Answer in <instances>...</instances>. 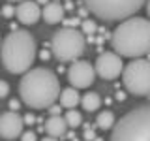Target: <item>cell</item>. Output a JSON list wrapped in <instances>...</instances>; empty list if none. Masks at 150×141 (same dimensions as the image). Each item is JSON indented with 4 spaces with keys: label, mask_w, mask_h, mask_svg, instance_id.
<instances>
[{
    "label": "cell",
    "mask_w": 150,
    "mask_h": 141,
    "mask_svg": "<svg viewBox=\"0 0 150 141\" xmlns=\"http://www.w3.org/2000/svg\"><path fill=\"white\" fill-rule=\"evenodd\" d=\"M60 81L47 68H32L19 83V96L32 109H49L60 98Z\"/></svg>",
    "instance_id": "cell-1"
},
{
    "label": "cell",
    "mask_w": 150,
    "mask_h": 141,
    "mask_svg": "<svg viewBox=\"0 0 150 141\" xmlns=\"http://www.w3.org/2000/svg\"><path fill=\"white\" fill-rule=\"evenodd\" d=\"M111 47L120 56L143 58L150 53V21L144 17L122 21L111 34Z\"/></svg>",
    "instance_id": "cell-2"
},
{
    "label": "cell",
    "mask_w": 150,
    "mask_h": 141,
    "mask_svg": "<svg viewBox=\"0 0 150 141\" xmlns=\"http://www.w3.org/2000/svg\"><path fill=\"white\" fill-rule=\"evenodd\" d=\"M0 60L9 73H23L32 70L36 60V40L28 30H13L2 40Z\"/></svg>",
    "instance_id": "cell-3"
},
{
    "label": "cell",
    "mask_w": 150,
    "mask_h": 141,
    "mask_svg": "<svg viewBox=\"0 0 150 141\" xmlns=\"http://www.w3.org/2000/svg\"><path fill=\"white\" fill-rule=\"evenodd\" d=\"M109 141H150V103L122 115L111 132Z\"/></svg>",
    "instance_id": "cell-4"
},
{
    "label": "cell",
    "mask_w": 150,
    "mask_h": 141,
    "mask_svg": "<svg viewBox=\"0 0 150 141\" xmlns=\"http://www.w3.org/2000/svg\"><path fill=\"white\" fill-rule=\"evenodd\" d=\"M86 9L101 21H126L133 17L146 0H83Z\"/></svg>",
    "instance_id": "cell-5"
},
{
    "label": "cell",
    "mask_w": 150,
    "mask_h": 141,
    "mask_svg": "<svg viewBox=\"0 0 150 141\" xmlns=\"http://www.w3.org/2000/svg\"><path fill=\"white\" fill-rule=\"evenodd\" d=\"M86 40L84 34L77 28L62 26L51 38V51L60 62H75L84 53Z\"/></svg>",
    "instance_id": "cell-6"
},
{
    "label": "cell",
    "mask_w": 150,
    "mask_h": 141,
    "mask_svg": "<svg viewBox=\"0 0 150 141\" xmlns=\"http://www.w3.org/2000/svg\"><path fill=\"white\" fill-rule=\"evenodd\" d=\"M122 83L126 90L133 96H148L150 94V60L133 58L124 66Z\"/></svg>",
    "instance_id": "cell-7"
},
{
    "label": "cell",
    "mask_w": 150,
    "mask_h": 141,
    "mask_svg": "<svg viewBox=\"0 0 150 141\" xmlns=\"http://www.w3.org/2000/svg\"><path fill=\"white\" fill-rule=\"evenodd\" d=\"M96 79V68L88 60H75L68 68V81L71 87L79 88H88Z\"/></svg>",
    "instance_id": "cell-8"
},
{
    "label": "cell",
    "mask_w": 150,
    "mask_h": 141,
    "mask_svg": "<svg viewBox=\"0 0 150 141\" xmlns=\"http://www.w3.org/2000/svg\"><path fill=\"white\" fill-rule=\"evenodd\" d=\"M94 68H96V73L101 79H109L111 81V79H116L124 72V62H122V56L116 55L115 51H107V53H101L98 56Z\"/></svg>",
    "instance_id": "cell-9"
},
{
    "label": "cell",
    "mask_w": 150,
    "mask_h": 141,
    "mask_svg": "<svg viewBox=\"0 0 150 141\" xmlns=\"http://www.w3.org/2000/svg\"><path fill=\"white\" fill-rule=\"evenodd\" d=\"M25 132V120L17 111H6L0 115V137L17 139Z\"/></svg>",
    "instance_id": "cell-10"
},
{
    "label": "cell",
    "mask_w": 150,
    "mask_h": 141,
    "mask_svg": "<svg viewBox=\"0 0 150 141\" xmlns=\"http://www.w3.org/2000/svg\"><path fill=\"white\" fill-rule=\"evenodd\" d=\"M15 17L23 25H36L41 19V8L36 0H23L15 8Z\"/></svg>",
    "instance_id": "cell-11"
},
{
    "label": "cell",
    "mask_w": 150,
    "mask_h": 141,
    "mask_svg": "<svg viewBox=\"0 0 150 141\" xmlns=\"http://www.w3.org/2000/svg\"><path fill=\"white\" fill-rule=\"evenodd\" d=\"M43 128L47 132V135H51V137H64L66 132H68V122L62 115L60 117H49V119L45 120Z\"/></svg>",
    "instance_id": "cell-12"
},
{
    "label": "cell",
    "mask_w": 150,
    "mask_h": 141,
    "mask_svg": "<svg viewBox=\"0 0 150 141\" xmlns=\"http://www.w3.org/2000/svg\"><path fill=\"white\" fill-rule=\"evenodd\" d=\"M41 17L47 25H56V23L64 21V8L60 2H49L41 9Z\"/></svg>",
    "instance_id": "cell-13"
},
{
    "label": "cell",
    "mask_w": 150,
    "mask_h": 141,
    "mask_svg": "<svg viewBox=\"0 0 150 141\" xmlns=\"http://www.w3.org/2000/svg\"><path fill=\"white\" fill-rule=\"evenodd\" d=\"M58 100H60V105H62L64 109H75V107L81 103V94L77 92L75 87H68L60 92Z\"/></svg>",
    "instance_id": "cell-14"
},
{
    "label": "cell",
    "mask_w": 150,
    "mask_h": 141,
    "mask_svg": "<svg viewBox=\"0 0 150 141\" xmlns=\"http://www.w3.org/2000/svg\"><path fill=\"white\" fill-rule=\"evenodd\" d=\"M81 107L84 111H88V113H94V111H98L101 107V98H100V94L98 92H86V94H83L81 96Z\"/></svg>",
    "instance_id": "cell-15"
},
{
    "label": "cell",
    "mask_w": 150,
    "mask_h": 141,
    "mask_svg": "<svg viewBox=\"0 0 150 141\" xmlns=\"http://www.w3.org/2000/svg\"><path fill=\"white\" fill-rule=\"evenodd\" d=\"M115 124H116V117H115V113L112 111H100L98 113V117H96V126L100 130H112L115 128Z\"/></svg>",
    "instance_id": "cell-16"
},
{
    "label": "cell",
    "mask_w": 150,
    "mask_h": 141,
    "mask_svg": "<svg viewBox=\"0 0 150 141\" xmlns=\"http://www.w3.org/2000/svg\"><path fill=\"white\" fill-rule=\"evenodd\" d=\"M64 119L68 122V128H77V126L83 124V115H81V111H77V109H68L66 115H64Z\"/></svg>",
    "instance_id": "cell-17"
},
{
    "label": "cell",
    "mask_w": 150,
    "mask_h": 141,
    "mask_svg": "<svg viewBox=\"0 0 150 141\" xmlns=\"http://www.w3.org/2000/svg\"><path fill=\"white\" fill-rule=\"evenodd\" d=\"M81 28H83V34L84 36H94L98 32V25H96V21H90V19H84V21L81 23Z\"/></svg>",
    "instance_id": "cell-18"
},
{
    "label": "cell",
    "mask_w": 150,
    "mask_h": 141,
    "mask_svg": "<svg viewBox=\"0 0 150 141\" xmlns=\"http://www.w3.org/2000/svg\"><path fill=\"white\" fill-rule=\"evenodd\" d=\"M0 11H2V15L4 17H13L15 15V6H11V4H6V6H2V9H0Z\"/></svg>",
    "instance_id": "cell-19"
},
{
    "label": "cell",
    "mask_w": 150,
    "mask_h": 141,
    "mask_svg": "<svg viewBox=\"0 0 150 141\" xmlns=\"http://www.w3.org/2000/svg\"><path fill=\"white\" fill-rule=\"evenodd\" d=\"M98 135H96V130L94 128H86L84 130V134H83V141H94Z\"/></svg>",
    "instance_id": "cell-20"
},
{
    "label": "cell",
    "mask_w": 150,
    "mask_h": 141,
    "mask_svg": "<svg viewBox=\"0 0 150 141\" xmlns=\"http://www.w3.org/2000/svg\"><path fill=\"white\" fill-rule=\"evenodd\" d=\"M8 94H9V85H8V81L0 79V100H2V98H6Z\"/></svg>",
    "instance_id": "cell-21"
},
{
    "label": "cell",
    "mask_w": 150,
    "mask_h": 141,
    "mask_svg": "<svg viewBox=\"0 0 150 141\" xmlns=\"http://www.w3.org/2000/svg\"><path fill=\"white\" fill-rule=\"evenodd\" d=\"M62 109H64V107L60 105V103H53V105L49 107V115H51V117H60Z\"/></svg>",
    "instance_id": "cell-22"
},
{
    "label": "cell",
    "mask_w": 150,
    "mask_h": 141,
    "mask_svg": "<svg viewBox=\"0 0 150 141\" xmlns=\"http://www.w3.org/2000/svg\"><path fill=\"white\" fill-rule=\"evenodd\" d=\"M21 141H38V135H36V132H32V130H28V132H23V135H21Z\"/></svg>",
    "instance_id": "cell-23"
},
{
    "label": "cell",
    "mask_w": 150,
    "mask_h": 141,
    "mask_svg": "<svg viewBox=\"0 0 150 141\" xmlns=\"http://www.w3.org/2000/svg\"><path fill=\"white\" fill-rule=\"evenodd\" d=\"M79 23H83L81 19H77V17H69V19H66V21H64V26H68V28H77Z\"/></svg>",
    "instance_id": "cell-24"
},
{
    "label": "cell",
    "mask_w": 150,
    "mask_h": 141,
    "mask_svg": "<svg viewBox=\"0 0 150 141\" xmlns=\"http://www.w3.org/2000/svg\"><path fill=\"white\" fill-rule=\"evenodd\" d=\"M23 120H25V124H34V122H36V117L32 115V113H26V115L23 117Z\"/></svg>",
    "instance_id": "cell-25"
},
{
    "label": "cell",
    "mask_w": 150,
    "mask_h": 141,
    "mask_svg": "<svg viewBox=\"0 0 150 141\" xmlns=\"http://www.w3.org/2000/svg\"><path fill=\"white\" fill-rule=\"evenodd\" d=\"M19 107H21V102H17V100H9V111H17Z\"/></svg>",
    "instance_id": "cell-26"
},
{
    "label": "cell",
    "mask_w": 150,
    "mask_h": 141,
    "mask_svg": "<svg viewBox=\"0 0 150 141\" xmlns=\"http://www.w3.org/2000/svg\"><path fill=\"white\" fill-rule=\"evenodd\" d=\"M116 100L124 102V100H126V92H116Z\"/></svg>",
    "instance_id": "cell-27"
},
{
    "label": "cell",
    "mask_w": 150,
    "mask_h": 141,
    "mask_svg": "<svg viewBox=\"0 0 150 141\" xmlns=\"http://www.w3.org/2000/svg\"><path fill=\"white\" fill-rule=\"evenodd\" d=\"M40 56H41V58H43V60H47V58H49V53H47V51H41V53H40Z\"/></svg>",
    "instance_id": "cell-28"
},
{
    "label": "cell",
    "mask_w": 150,
    "mask_h": 141,
    "mask_svg": "<svg viewBox=\"0 0 150 141\" xmlns=\"http://www.w3.org/2000/svg\"><path fill=\"white\" fill-rule=\"evenodd\" d=\"M41 141H58V137H51V135H45Z\"/></svg>",
    "instance_id": "cell-29"
},
{
    "label": "cell",
    "mask_w": 150,
    "mask_h": 141,
    "mask_svg": "<svg viewBox=\"0 0 150 141\" xmlns=\"http://www.w3.org/2000/svg\"><path fill=\"white\" fill-rule=\"evenodd\" d=\"M38 4H40V6H47V4H49V0H36Z\"/></svg>",
    "instance_id": "cell-30"
},
{
    "label": "cell",
    "mask_w": 150,
    "mask_h": 141,
    "mask_svg": "<svg viewBox=\"0 0 150 141\" xmlns=\"http://www.w3.org/2000/svg\"><path fill=\"white\" fill-rule=\"evenodd\" d=\"M146 13H148V17H150V0H146Z\"/></svg>",
    "instance_id": "cell-31"
},
{
    "label": "cell",
    "mask_w": 150,
    "mask_h": 141,
    "mask_svg": "<svg viewBox=\"0 0 150 141\" xmlns=\"http://www.w3.org/2000/svg\"><path fill=\"white\" fill-rule=\"evenodd\" d=\"M8 2H19V4H21V2H23V0H8Z\"/></svg>",
    "instance_id": "cell-32"
},
{
    "label": "cell",
    "mask_w": 150,
    "mask_h": 141,
    "mask_svg": "<svg viewBox=\"0 0 150 141\" xmlns=\"http://www.w3.org/2000/svg\"><path fill=\"white\" fill-rule=\"evenodd\" d=\"M94 141H103V139H101V137H96V139H94Z\"/></svg>",
    "instance_id": "cell-33"
},
{
    "label": "cell",
    "mask_w": 150,
    "mask_h": 141,
    "mask_svg": "<svg viewBox=\"0 0 150 141\" xmlns=\"http://www.w3.org/2000/svg\"><path fill=\"white\" fill-rule=\"evenodd\" d=\"M0 15H2V11H0Z\"/></svg>",
    "instance_id": "cell-34"
},
{
    "label": "cell",
    "mask_w": 150,
    "mask_h": 141,
    "mask_svg": "<svg viewBox=\"0 0 150 141\" xmlns=\"http://www.w3.org/2000/svg\"><path fill=\"white\" fill-rule=\"evenodd\" d=\"M0 45H2V43H0Z\"/></svg>",
    "instance_id": "cell-35"
}]
</instances>
